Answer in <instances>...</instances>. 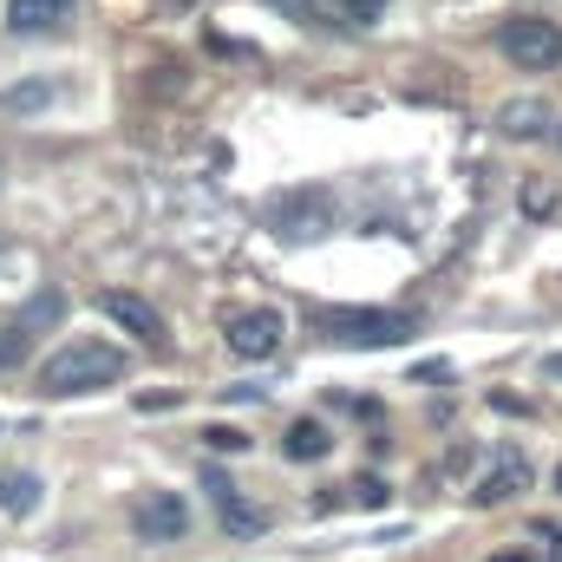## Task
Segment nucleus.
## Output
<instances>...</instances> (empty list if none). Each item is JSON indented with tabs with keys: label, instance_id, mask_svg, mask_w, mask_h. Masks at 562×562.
Here are the masks:
<instances>
[{
	"label": "nucleus",
	"instance_id": "1",
	"mask_svg": "<svg viewBox=\"0 0 562 562\" xmlns=\"http://www.w3.org/2000/svg\"><path fill=\"white\" fill-rule=\"evenodd\" d=\"M125 347H112V340H99V334H79V340H66L59 353H46V367H40V393L46 400H72V393H92V386H105V380H125Z\"/></svg>",
	"mask_w": 562,
	"mask_h": 562
},
{
	"label": "nucleus",
	"instance_id": "2",
	"mask_svg": "<svg viewBox=\"0 0 562 562\" xmlns=\"http://www.w3.org/2000/svg\"><path fill=\"white\" fill-rule=\"evenodd\" d=\"M314 327H321L334 347H400V340L419 334V321L400 314V307H321Z\"/></svg>",
	"mask_w": 562,
	"mask_h": 562
},
{
	"label": "nucleus",
	"instance_id": "3",
	"mask_svg": "<svg viewBox=\"0 0 562 562\" xmlns=\"http://www.w3.org/2000/svg\"><path fill=\"white\" fill-rule=\"evenodd\" d=\"M66 321V294L59 288H40V294H26V307L0 327V373H13V367H26L33 360V347L46 340V327H59Z\"/></svg>",
	"mask_w": 562,
	"mask_h": 562
},
{
	"label": "nucleus",
	"instance_id": "4",
	"mask_svg": "<svg viewBox=\"0 0 562 562\" xmlns=\"http://www.w3.org/2000/svg\"><path fill=\"white\" fill-rule=\"evenodd\" d=\"M497 53L524 72H550V66H562V26L537 20V13H517V20L497 26Z\"/></svg>",
	"mask_w": 562,
	"mask_h": 562
},
{
	"label": "nucleus",
	"instance_id": "5",
	"mask_svg": "<svg viewBox=\"0 0 562 562\" xmlns=\"http://www.w3.org/2000/svg\"><path fill=\"white\" fill-rule=\"evenodd\" d=\"M223 340L236 360H276L281 353V314L276 307H236L223 321Z\"/></svg>",
	"mask_w": 562,
	"mask_h": 562
},
{
	"label": "nucleus",
	"instance_id": "6",
	"mask_svg": "<svg viewBox=\"0 0 562 562\" xmlns=\"http://www.w3.org/2000/svg\"><path fill=\"white\" fill-rule=\"evenodd\" d=\"M517 491H530V458H524L517 445H504V451H497V464L471 484V504H477V510H491V504H510Z\"/></svg>",
	"mask_w": 562,
	"mask_h": 562
},
{
	"label": "nucleus",
	"instance_id": "7",
	"mask_svg": "<svg viewBox=\"0 0 562 562\" xmlns=\"http://www.w3.org/2000/svg\"><path fill=\"white\" fill-rule=\"evenodd\" d=\"M203 491H210V504H216V517H223V530H229V537H262V530L276 524L269 510L243 504V497H236V484H229L223 471H203Z\"/></svg>",
	"mask_w": 562,
	"mask_h": 562
},
{
	"label": "nucleus",
	"instance_id": "8",
	"mask_svg": "<svg viewBox=\"0 0 562 562\" xmlns=\"http://www.w3.org/2000/svg\"><path fill=\"white\" fill-rule=\"evenodd\" d=\"M190 530V504L177 497V491H150L138 504V537L144 543H177Z\"/></svg>",
	"mask_w": 562,
	"mask_h": 562
},
{
	"label": "nucleus",
	"instance_id": "9",
	"mask_svg": "<svg viewBox=\"0 0 562 562\" xmlns=\"http://www.w3.org/2000/svg\"><path fill=\"white\" fill-rule=\"evenodd\" d=\"M99 314L119 321V327L138 334V340H164V314H157L144 294H132V288H105V294H99Z\"/></svg>",
	"mask_w": 562,
	"mask_h": 562
},
{
	"label": "nucleus",
	"instance_id": "10",
	"mask_svg": "<svg viewBox=\"0 0 562 562\" xmlns=\"http://www.w3.org/2000/svg\"><path fill=\"white\" fill-rule=\"evenodd\" d=\"M276 229L288 236V243H301V236H321V229H327V196H314V203H307V196L281 203V210H276Z\"/></svg>",
	"mask_w": 562,
	"mask_h": 562
},
{
	"label": "nucleus",
	"instance_id": "11",
	"mask_svg": "<svg viewBox=\"0 0 562 562\" xmlns=\"http://www.w3.org/2000/svg\"><path fill=\"white\" fill-rule=\"evenodd\" d=\"M327 451H334V438H327L321 419H294L281 431V458H294V464H314V458H327Z\"/></svg>",
	"mask_w": 562,
	"mask_h": 562
},
{
	"label": "nucleus",
	"instance_id": "12",
	"mask_svg": "<svg viewBox=\"0 0 562 562\" xmlns=\"http://www.w3.org/2000/svg\"><path fill=\"white\" fill-rule=\"evenodd\" d=\"M497 132H504V138H543V132H550V105H543V99H510V105L497 112Z\"/></svg>",
	"mask_w": 562,
	"mask_h": 562
},
{
	"label": "nucleus",
	"instance_id": "13",
	"mask_svg": "<svg viewBox=\"0 0 562 562\" xmlns=\"http://www.w3.org/2000/svg\"><path fill=\"white\" fill-rule=\"evenodd\" d=\"M66 13H72V0H7V26L13 33H40V26H53Z\"/></svg>",
	"mask_w": 562,
	"mask_h": 562
},
{
	"label": "nucleus",
	"instance_id": "14",
	"mask_svg": "<svg viewBox=\"0 0 562 562\" xmlns=\"http://www.w3.org/2000/svg\"><path fill=\"white\" fill-rule=\"evenodd\" d=\"M0 510L7 517H33L40 510V477L33 471H7L0 477Z\"/></svg>",
	"mask_w": 562,
	"mask_h": 562
},
{
	"label": "nucleus",
	"instance_id": "15",
	"mask_svg": "<svg viewBox=\"0 0 562 562\" xmlns=\"http://www.w3.org/2000/svg\"><path fill=\"white\" fill-rule=\"evenodd\" d=\"M321 13L340 20V26H373L386 13V0H321Z\"/></svg>",
	"mask_w": 562,
	"mask_h": 562
},
{
	"label": "nucleus",
	"instance_id": "16",
	"mask_svg": "<svg viewBox=\"0 0 562 562\" xmlns=\"http://www.w3.org/2000/svg\"><path fill=\"white\" fill-rule=\"evenodd\" d=\"M347 491H353V504H367V510H380V504H386V497H393V491H386V484H380V477H353V484H347Z\"/></svg>",
	"mask_w": 562,
	"mask_h": 562
},
{
	"label": "nucleus",
	"instance_id": "17",
	"mask_svg": "<svg viewBox=\"0 0 562 562\" xmlns=\"http://www.w3.org/2000/svg\"><path fill=\"white\" fill-rule=\"evenodd\" d=\"M203 445H210V451H243L249 438H243L236 425H210V431H203Z\"/></svg>",
	"mask_w": 562,
	"mask_h": 562
},
{
	"label": "nucleus",
	"instance_id": "18",
	"mask_svg": "<svg viewBox=\"0 0 562 562\" xmlns=\"http://www.w3.org/2000/svg\"><path fill=\"white\" fill-rule=\"evenodd\" d=\"M524 210H530V216H550V210H557V190L530 183V190H524Z\"/></svg>",
	"mask_w": 562,
	"mask_h": 562
},
{
	"label": "nucleus",
	"instance_id": "19",
	"mask_svg": "<svg viewBox=\"0 0 562 562\" xmlns=\"http://www.w3.org/2000/svg\"><path fill=\"white\" fill-rule=\"evenodd\" d=\"M40 99H53V86H20V92H7V105H40Z\"/></svg>",
	"mask_w": 562,
	"mask_h": 562
},
{
	"label": "nucleus",
	"instance_id": "20",
	"mask_svg": "<svg viewBox=\"0 0 562 562\" xmlns=\"http://www.w3.org/2000/svg\"><path fill=\"white\" fill-rule=\"evenodd\" d=\"M491 562H530V557L524 550H504V557H491Z\"/></svg>",
	"mask_w": 562,
	"mask_h": 562
},
{
	"label": "nucleus",
	"instance_id": "21",
	"mask_svg": "<svg viewBox=\"0 0 562 562\" xmlns=\"http://www.w3.org/2000/svg\"><path fill=\"white\" fill-rule=\"evenodd\" d=\"M557 491H562V464H557Z\"/></svg>",
	"mask_w": 562,
	"mask_h": 562
}]
</instances>
